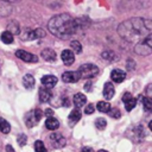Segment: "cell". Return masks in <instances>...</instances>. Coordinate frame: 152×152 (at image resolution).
<instances>
[{"label":"cell","mask_w":152,"mask_h":152,"mask_svg":"<svg viewBox=\"0 0 152 152\" xmlns=\"http://www.w3.org/2000/svg\"><path fill=\"white\" fill-rule=\"evenodd\" d=\"M17 141H18V144H19L20 146H24V145H26V142H27V137H26L25 134H19L18 138H17Z\"/></svg>","instance_id":"cell-32"},{"label":"cell","mask_w":152,"mask_h":152,"mask_svg":"<svg viewBox=\"0 0 152 152\" xmlns=\"http://www.w3.org/2000/svg\"><path fill=\"white\" fill-rule=\"evenodd\" d=\"M7 31H10L12 34H13V33H14V34H18V33L20 32L18 23H17V21H11V23L7 25Z\"/></svg>","instance_id":"cell-26"},{"label":"cell","mask_w":152,"mask_h":152,"mask_svg":"<svg viewBox=\"0 0 152 152\" xmlns=\"http://www.w3.org/2000/svg\"><path fill=\"white\" fill-rule=\"evenodd\" d=\"M15 56L19 59H21L24 62H27V63H36V62H38V57L36 55L30 53V52L24 51V50H17L15 51Z\"/></svg>","instance_id":"cell-6"},{"label":"cell","mask_w":152,"mask_h":152,"mask_svg":"<svg viewBox=\"0 0 152 152\" xmlns=\"http://www.w3.org/2000/svg\"><path fill=\"white\" fill-rule=\"evenodd\" d=\"M80 119H81V112H80V109H78V108L72 109V110L70 112V114H69V118H68L70 126H74V125H75Z\"/></svg>","instance_id":"cell-18"},{"label":"cell","mask_w":152,"mask_h":152,"mask_svg":"<svg viewBox=\"0 0 152 152\" xmlns=\"http://www.w3.org/2000/svg\"><path fill=\"white\" fill-rule=\"evenodd\" d=\"M108 114H109V116H112L114 119H119L121 116V113H120V110L118 108H110L109 112H108Z\"/></svg>","instance_id":"cell-30"},{"label":"cell","mask_w":152,"mask_h":152,"mask_svg":"<svg viewBox=\"0 0 152 152\" xmlns=\"http://www.w3.org/2000/svg\"><path fill=\"white\" fill-rule=\"evenodd\" d=\"M45 127L48 129H50V131H55V129H57L59 127V122H58V120L56 118L49 116L46 119V121H45Z\"/></svg>","instance_id":"cell-19"},{"label":"cell","mask_w":152,"mask_h":152,"mask_svg":"<svg viewBox=\"0 0 152 152\" xmlns=\"http://www.w3.org/2000/svg\"><path fill=\"white\" fill-rule=\"evenodd\" d=\"M77 71L81 78H93L99 74V68L95 64L87 63V64H82Z\"/></svg>","instance_id":"cell-3"},{"label":"cell","mask_w":152,"mask_h":152,"mask_svg":"<svg viewBox=\"0 0 152 152\" xmlns=\"http://www.w3.org/2000/svg\"><path fill=\"white\" fill-rule=\"evenodd\" d=\"M80 78H81V76H80L78 71H65L62 75V80L65 83H76L80 81Z\"/></svg>","instance_id":"cell-8"},{"label":"cell","mask_w":152,"mask_h":152,"mask_svg":"<svg viewBox=\"0 0 152 152\" xmlns=\"http://www.w3.org/2000/svg\"><path fill=\"white\" fill-rule=\"evenodd\" d=\"M40 56L43 57V59H45V61H48V62H55V61H56V58H57L56 52H55L52 49H49V48H46V49L42 50Z\"/></svg>","instance_id":"cell-14"},{"label":"cell","mask_w":152,"mask_h":152,"mask_svg":"<svg viewBox=\"0 0 152 152\" xmlns=\"http://www.w3.org/2000/svg\"><path fill=\"white\" fill-rule=\"evenodd\" d=\"M40 82H42V84H43L45 88L51 89V88H53V87L56 86V83H57V77L53 76V75H45V76L42 77Z\"/></svg>","instance_id":"cell-11"},{"label":"cell","mask_w":152,"mask_h":152,"mask_svg":"<svg viewBox=\"0 0 152 152\" xmlns=\"http://www.w3.org/2000/svg\"><path fill=\"white\" fill-rule=\"evenodd\" d=\"M48 28L53 36L64 39L66 37L76 33V31H77V28H80V26H78L77 19L72 18L68 13H61V14L53 15L49 20Z\"/></svg>","instance_id":"cell-2"},{"label":"cell","mask_w":152,"mask_h":152,"mask_svg":"<svg viewBox=\"0 0 152 152\" xmlns=\"http://www.w3.org/2000/svg\"><path fill=\"white\" fill-rule=\"evenodd\" d=\"M96 108L101 113H108L109 109H110V104L107 101H99L97 104H96Z\"/></svg>","instance_id":"cell-23"},{"label":"cell","mask_w":152,"mask_h":152,"mask_svg":"<svg viewBox=\"0 0 152 152\" xmlns=\"http://www.w3.org/2000/svg\"><path fill=\"white\" fill-rule=\"evenodd\" d=\"M90 89H91V82H87V83L84 84V90L89 91Z\"/></svg>","instance_id":"cell-38"},{"label":"cell","mask_w":152,"mask_h":152,"mask_svg":"<svg viewBox=\"0 0 152 152\" xmlns=\"http://www.w3.org/2000/svg\"><path fill=\"white\" fill-rule=\"evenodd\" d=\"M23 84L26 89H32L34 87V77L30 74H26L24 77H23Z\"/></svg>","instance_id":"cell-20"},{"label":"cell","mask_w":152,"mask_h":152,"mask_svg":"<svg viewBox=\"0 0 152 152\" xmlns=\"http://www.w3.org/2000/svg\"><path fill=\"white\" fill-rule=\"evenodd\" d=\"M6 151H7V152H15L11 145H7V146H6Z\"/></svg>","instance_id":"cell-40"},{"label":"cell","mask_w":152,"mask_h":152,"mask_svg":"<svg viewBox=\"0 0 152 152\" xmlns=\"http://www.w3.org/2000/svg\"><path fill=\"white\" fill-rule=\"evenodd\" d=\"M50 141H51L52 146L56 147V148H61V147H63L66 144L65 138L61 133H52L50 135Z\"/></svg>","instance_id":"cell-7"},{"label":"cell","mask_w":152,"mask_h":152,"mask_svg":"<svg viewBox=\"0 0 152 152\" xmlns=\"http://www.w3.org/2000/svg\"><path fill=\"white\" fill-rule=\"evenodd\" d=\"M101 57H102L103 59H106V61H109V62H113V61H118V59H119L118 55H116L114 51H112V50H106V51H103V52L101 53Z\"/></svg>","instance_id":"cell-21"},{"label":"cell","mask_w":152,"mask_h":152,"mask_svg":"<svg viewBox=\"0 0 152 152\" xmlns=\"http://www.w3.org/2000/svg\"><path fill=\"white\" fill-rule=\"evenodd\" d=\"M114 93H115V89H114V86L110 83V82H107L103 87V96L106 100H110L113 96H114Z\"/></svg>","instance_id":"cell-16"},{"label":"cell","mask_w":152,"mask_h":152,"mask_svg":"<svg viewBox=\"0 0 152 152\" xmlns=\"http://www.w3.org/2000/svg\"><path fill=\"white\" fill-rule=\"evenodd\" d=\"M45 36V31L43 28H34V30H26L23 33L24 40H33L38 38H43Z\"/></svg>","instance_id":"cell-5"},{"label":"cell","mask_w":152,"mask_h":152,"mask_svg":"<svg viewBox=\"0 0 152 152\" xmlns=\"http://www.w3.org/2000/svg\"><path fill=\"white\" fill-rule=\"evenodd\" d=\"M52 97V94L50 91L49 88H45V87H42L39 89V100L40 102H49Z\"/></svg>","instance_id":"cell-15"},{"label":"cell","mask_w":152,"mask_h":152,"mask_svg":"<svg viewBox=\"0 0 152 152\" xmlns=\"http://www.w3.org/2000/svg\"><path fill=\"white\" fill-rule=\"evenodd\" d=\"M95 126H96V128H99V129H104L106 126H107V121H106L103 118H97V119L95 120Z\"/></svg>","instance_id":"cell-29"},{"label":"cell","mask_w":152,"mask_h":152,"mask_svg":"<svg viewBox=\"0 0 152 152\" xmlns=\"http://www.w3.org/2000/svg\"><path fill=\"white\" fill-rule=\"evenodd\" d=\"M81 152H94V151H93V148H91V147L86 146V147H83V148H82V151H81Z\"/></svg>","instance_id":"cell-39"},{"label":"cell","mask_w":152,"mask_h":152,"mask_svg":"<svg viewBox=\"0 0 152 152\" xmlns=\"http://www.w3.org/2000/svg\"><path fill=\"white\" fill-rule=\"evenodd\" d=\"M94 110H95V107H94V104L89 103V104H87V106H86L84 113H86V114H93V113H94Z\"/></svg>","instance_id":"cell-34"},{"label":"cell","mask_w":152,"mask_h":152,"mask_svg":"<svg viewBox=\"0 0 152 152\" xmlns=\"http://www.w3.org/2000/svg\"><path fill=\"white\" fill-rule=\"evenodd\" d=\"M70 46H71L74 53H80L82 51V45H81V43L78 40H72L70 43Z\"/></svg>","instance_id":"cell-27"},{"label":"cell","mask_w":152,"mask_h":152,"mask_svg":"<svg viewBox=\"0 0 152 152\" xmlns=\"http://www.w3.org/2000/svg\"><path fill=\"white\" fill-rule=\"evenodd\" d=\"M44 113H45V115H46L48 118H49V116H52V115H53V110H52V109H50V108L45 109V112H44Z\"/></svg>","instance_id":"cell-36"},{"label":"cell","mask_w":152,"mask_h":152,"mask_svg":"<svg viewBox=\"0 0 152 152\" xmlns=\"http://www.w3.org/2000/svg\"><path fill=\"white\" fill-rule=\"evenodd\" d=\"M86 102H87V97L82 93H77V94L74 95V104H75L76 108L83 107L86 104Z\"/></svg>","instance_id":"cell-17"},{"label":"cell","mask_w":152,"mask_h":152,"mask_svg":"<svg viewBox=\"0 0 152 152\" xmlns=\"http://www.w3.org/2000/svg\"><path fill=\"white\" fill-rule=\"evenodd\" d=\"M97 152H108V151H106V150H99Z\"/></svg>","instance_id":"cell-42"},{"label":"cell","mask_w":152,"mask_h":152,"mask_svg":"<svg viewBox=\"0 0 152 152\" xmlns=\"http://www.w3.org/2000/svg\"><path fill=\"white\" fill-rule=\"evenodd\" d=\"M122 101L125 103V108H126L127 112H131L135 107V104H137V100L129 93H125L122 95Z\"/></svg>","instance_id":"cell-9"},{"label":"cell","mask_w":152,"mask_h":152,"mask_svg":"<svg viewBox=\"0 0 152 152\" xmlns=\"http://www.w3.org/2000/svg\"><path fill=\"white\" fill-rule=\"evenodd\" d=\"M142 43H144L146 46H148L150 49H152V33H151L150 36H147V37L142 40Z\"/></svg>","instance_id":"cell-33"},{"label":"cell","mask_w":152,"mask_h":152,"mask_svg":"<svg viewBox=\"0 0 152 152\" xmlns=\"http://www.w3.org/2000/svg\"><path fill=\"white\" fill-rule=\"evenodd\" d=\"M118 33L124 40L128 43L142 42L152 33V20L139 17L129 18L119 24Z\"/></svg>","instance_id":"cell-1"},{"label":"cell","mask_w":152,"mask_h":152,"mask_svg":"<svg viewBox=\"0 0 152 152\" xmlns=\"http://www.w3.org/2000/svg\"><path fill=\"white\" fill-rule=\"evenodd\" d=\"M141 103L146 113H152V100L148 96H141Z\"/></svg>","instance_id":"cell-22"},{"label":"cell","mask_w":152,"mask_h":152,"mask_svg":"<svg viewBox=\"0 0 152 152\" xmlns=\"http://www.w3.org/2000/svg\"><path fill=\"white\" fill-rule=\"evenodd\" d=\"M148 128H150V129L152 131V120H151V121L148 122Z\"/></svg>","instance_id":"cell-41"},{"label":"cell","mask_w":152,"mask_h":152,"mask_svg":"<svg viewBox=\"0 0 152 152\" xmlns=\"http://www.w3.org/2000/svg\"><path fill=\"white\" fill-rule=\"evenodd\" d=\"M34 151L36 152H46L45 145L42 140H36L34 141Z\"/></svg>","instance_id":"cell-28"},{"label":"cell","mask_w":152,"mask_h":152,"mask_svg":"<svg viewBox=\"0 0 152 152\" xmlns=\"http://www.w3.org/2000/svg\"><path fill=\"white\" fill-rule=\"evenodd\" d=\"M145 93H146V96H148L151 100H152V84H148L145 89Z\"/></svg>","instance_id":"cell-35"},{"label":"cell","mask_w":152,"mask_h":152,"mask_svg":"<svg viewBox=\"0 0 152 152\" xmlns=\"http://www.w3.org/2000/svg\"><path fill=\"white\" fill-rule=\"evenodd\" d=\"M61 58H62V61H63V63L65 65H71L75 62V53H74L72 50L66 49V50H63L62 51Z\"/></svg>","instance_id":"cell-10"},{"label":"cell","mask_w":152,"mask_h":152,"mask_svg":"<svg viewBox=\"0 0 152 152\" xmlns=\"http://www.w3.org/2000/svg\"><path fill=\"white\" fill-rule=\"evenodd\" d=\"M0 131H1L4 134L10 133V131H11V126H10V124H8L5 119H2V118H0Z\"/></svg>","instance_id":"cell-25"},{"label":"cell","mask_w":152,"mask_h":152,"mask_svg":"<svg viewBox=\"0 0 152 152\" xmlns=\"http://www.w3.org/2000/svg\"><path fill=\"white\" fill-rule=\"evenodd\" d=\"M126 69H127L128 71H132V70L135 69V62H134L132 58H128V59H127V62H126Z\"/></svg>","instance_id":"cell-31"},{"label":"cell","mask_w":152,"mask_h":152,"mask_svg":"<svg viewBox=\"0 0 152 152\" xmlns=\"http://www.w3.org/2000/svg\"><path fill=\"white\" fill-rule=\"evenodd\" d=\"M110 77H112V80H113L114 82L121 83V82L126 78V72H125L124 70H121V69H114V70H112V72H110Z\"/></svg>","instance_id":"cell-13"},{"label":"cell","mask_w":152,"mask_h":152,"mask_svg":"<svg viewBox=\"0 0 152 152\" xmlns=\"http://www.w3.org/2000/svg\"><path fill=\"white\" fill-rule=\"evenodd\" d=\"M2 1H6V2H11V1H15V0H2Z\"/></svg>","instance_id":"cell-43"},{"label":"cell","mask_w":152,"mask_h":152,"mask_svg":"<svg viewBox=\"0 0 152 152\" xmlns=\"http://www.w3.org/2000/svg\"><path fill=\"white\" fill-rule=\"evenodd\" d=\"M42 116H43V112L39 108L33 109V110H30L28 113L25 114V124H26V126L28 128L36 126L39 122V120L42 119Z\"/></svg>","instance_id":"cell-4"},{"label":"cell","mask_w":152,"mask_h":152,"mask_svg":"<svg viewBox=\"0 0 152 152\" xmlns=\"http://www.w3.org/2000/svg\"><path fill=\"white\" fill-rule=\"evenodd\" d=\"M134 52L138 53V55H140V56H147V55L152 53V49H150L148 46H146L142 42H139L134 46Z\"/></svg>","instance_id":"cell-12"},{"label":"cell","mask_w":152,"mask_h":152,"mask_svg":"<svg viewBox=\"0 0 152 152\" xmlns=\"http://www.w3.org/2000/svg\"><path fill=\"white\" fill-rule=\"evenodd\" d=\"M63 106H64V107H69V106H70V101H69L68 97H64V99H63Z\"/></svg>","instance_id":"cell-37"},{"label":"cell","mask_w":152,"mask_h":152,"mask_svg":"<svg viewBox=\"0 0 152 152\" xmlns=\"http://www.w3.org/2000/svg\"><path fill=\"white\" fill-rule=\"evenodd\" d=\"M1 40L5 44H11L13 42V34L10 31H5L1 33Z\"/></svg>","instance_id":"cell-24"}]
</instances>
